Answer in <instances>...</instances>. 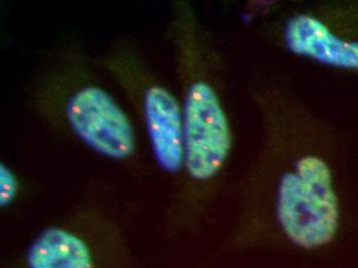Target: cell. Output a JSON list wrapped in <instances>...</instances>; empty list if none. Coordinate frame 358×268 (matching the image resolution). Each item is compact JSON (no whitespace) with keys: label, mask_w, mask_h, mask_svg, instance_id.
<instances>
[{"label":"cell","mask_w":358,"mask_h":268,"mask_svg":"<svg viewBox=\"0 0 358 268\" xmlns=\"http://www.w3.org/2000/svg\"><path fill=\"white\" fill-rule=\"evenodd\" d=\"M37 106L95 153L126 167L138 165V141L130 117L76 59L57 65L41 80Z\"/></svg>","instance_id":"obj_1"},{"label":"cell","mask_w":358,"mask_h":268,"mask_svg":"<svg viewBox=\"0 0 358 268\" xmlns=\"http://www.w3.org/2000/svg\"><path fill=\"white\" fill-rule=\"evenodd\" d=\"M1 268H136V261L121 224L91 202L39 231Z\"/></svg>","instance_id":"obj_2"},{"label":"cell","mask_w":358,"mask_h":268,"mask_svg":"<svg viewBox=\"0 0 358 268\" xmlns=\"http://www.w3.org/2000/svg\"><path fill=\"white\" fill-rule=\"evenodd\" d=\"M102 63L132 100L159 167L178 173L183 167V123L176 97L155 80L143 59L130 48L113 50Z\"/></svg>","instance_id":"obj_3"},{"label":"cell","mask_w":358,"mask_h":268,"mask_svg":"<svg viewBox=\"0 0 358 268\" xmlns=\"http://www.w3.org/2000/svg\"><path fill=\"white\" fill-rule=\"evenodd\" d=\"M277 218L292 244L317 249L333 241L339 226V204L327 163L306 156L281 178Z\"/></svg>","instance_id":"obj_4"},{"label":"cell","mask_w":358,"mask_h":268,"mask_svg":"<svg viewBox=\"0 0 358 268\" xmlns=\"http://www.w3.org/2000/svg\"><path fill=\"white\" fill-rule=\"evenodd\" d=\"M183 167L198 183L215 178L231 150L226 113L210 84L196 80L189 85L183 111Z\"/></svg>","instance_id":"obj_5"},{"label":"cell","mask_w":358,"mask_h":268,"mask_svg":"<svg viewBox=\"0 0 358 268\" xmlns=\"http://www.w3.org/2000/svg\"><path fill=\"white\" fill-rule=\"evenodd\" d=\"M285 36L294 53L333 66L358 69L357 41L338 38L317 19L296 17L288 22Z\"/></svg>","instance_id":"obj_6"},{"label":"cell","mask_w":358,"mask_h":268,"mask_svg":"<svg viewBox=\"0 0 358 268\" xmlns=\"http://www.w3.org/2000/svg\"><path fill=\"white\" fill-rule=\"evenodd\" d=\"M21 180L12 167L0 163V206L10 208L21 194Z\"/></svg>","instance_id":"obj_7"}]
</instances>
